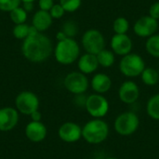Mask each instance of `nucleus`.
I'll return each mask as SVG.
<instances>
[{
	"label": "nucleus",
	"instance_id": "nucleus-17",
	"mask_svg": "<svg viewBox=\"0 0 159 159\" xmlns=\"http://www.w3.org/2000/svg\"><path fill=\"white\" fill-rule=\"evenodd\" d=\"M77 66L79 72H81L84 75H89L94 73L100 65L96 55L85 53L84 55L79 57L77 61Z\"/></svg>",
	"mask_w": 159,
	"mask_h": 159
},
{
	"label": "nucleus",
	"instance_id": "nucleus-1",
	"mask_svg": "<svg viewBox=\"0 0 159 159\" xmlns=\"http://www.w3.org/2000/svg\"><path fill=\"white\" fill-rule=\"evenodd\" d=\"M53 45L48 36L40 32L30 34L22 42L21 53L31 62L39 63L47 61L52 52Z\"/></svg>",
	"mask_w": 159,
	"mask_h": 159
},
{
	"label": "nucleus",
	"instance_id": "nucleus-9",
	"mask_svg": "<svg viewBox=\"0 0 159 159\" xmlns=\"http://www.w3.org/2000/svg\"><path fill=\"white\" fill-rule=\"evenodd\" d=\"M63 85L69 92L75 95H79L84 94L87 91L89 84L86 75L81 72H72L65 76Z\"/></svg>",
	"mask_w": 159,
	"mask_h": 159
},
{
	"label": "nucleus",
	"instance_id": "nucleus-10",
	"mask_svg": "<svg viewBox=\"0 0 159 159\" xmlns=\"http://www.w3.org/2000/svg\"><path fill=\"white\" fill-rule=\"evenodd\" d=\"M158 20L147 15L136 20L133 26V31L138 36L143 38H148L156 34L158 29Z\"/></svg>",
	"mask_w": 159,
	"mask_h": 159
},
{
	"label": "nucleus",
	"instance_id": "nucleus-11",
	"mask_svg": "<svg viewBox=\"0 0 159 159\" xmlns=\"http://www.w3.org/2000/svg\"><path fill=\"white\" fill-rule=\"evenodd\" d=\"M58 135L65 143H75L82 138V128L75 122H65L60 127Z\"/></svg>",
	"mask_w": 159,
	"mask_h": 159
},
{
	"label": "nucleus",
	"instance_id": "nucleus-29",
	"mask_svg": "<svg viewBox=\"0 0 159 159\" xmlns=\"http://www.w3.org/2000/svg\"><path fill=\"white\" fill-rule=\"evenodd\" d=\"M65 10H64V8L61 6V4L59 3V4H54V6L51 7V9L49 10V14L51 15V17H52V19L54 20V19H56V20H58V19H61V18H62L63 17V15L65 14Z\"/></svg>",
	"mask_w": 159,
	"mask_h": 159
},
{
	"label": "nucleus",
	"instance_id": "nucleus-34",
	"mask_svg": "<svg viewBox=\"0 0 159 159\" xmlns=\"http://www.w3.org/2000/svg\"><path fill=\"white\" fill-rule=\"evenodd\" d=\"M56 38H57V40H58V41H61V40L66 39L67 37H66V35L64 34V33L61 30V31H59V32L57 33V34H56Z\"/></svg>",
	"mask_w": 159,
	"mask_h": 159
},
{
	"label": "nucleus",
	"instance_id": "nucleus-6",
	"mask_svg": "<svg viewBox=\"0 0 159 159\" xmlns=\"http://www.w3.org/2000/svg\"><path fill=\"white\" fill-rule=\"evenodd\" d=\"M140 120L133 112H125L120 114L115 121V129L121 136H129L139 128Z\"/></svg>",
	"mask_w": 159,
	"mask_h": 159
},
{
	"label": "nucleus",
	"instance_id": "nucleus-35",
	"mask_svg": "<svg viewBox=\"0 0 159 159\" xmlns=\"http://www.w3.org/2000/svg\"><path fill=\"white\" fill-rule=\"evenodd\" d=\"M20 1H21V3H24V2H33L34 3L35 0H20Z\"/></svg>",
	"mask_w": 159,
	"mask_h": 159
},
{
	"label": "nucleus",
	"instance_id": "nucleus-8",
	"mask_svg": "<svg viewBox=\"0 0 159 159\" xmlns=\"http://www.w3.org/2000/svg\"><path fill=\"white\" fill-rule=\"evenodd\" d=\"M85 108L92 117L102 118L109 111V102L102 94L95 93L87 97Z\"/></svg>",
	"mask_w": 159,
	"mask_h": 159
},
{
	"label": "nucleus",
	"instance_id": "nucleus-14",
	"mask_svg": "<svg viewBox=\"0 0 159 159\" xmlns=\"http://www.w3.org/2000/svg\"><path fill=\"white\" fill-rule=\"evenodd\" d=\"M111 48L112 51L119 56H126L131 53L133 47L132 40L128 34H115L111 38Z\"/></svg>",
	"mask_w": 159,
	"mask_h": 159
},
{
	"label": "nucleus",
	"instance_id": "nucleus-13",
	"mask_svg": "<svg viewBox=\"0 0 159 159\" xmlns=\"http://www.w3.org/2000/svg\"><path fill=\"white\" fill-rule=\"evenodd\" d=\"M118 96L122 102L126 104H133L139 99L140 89L135 82L130 80L125 81L119 88Z\"/></svg>",
	"mask_w": 159,
	"mask_h": 159
},
{
	"label": "nucleus",
	"instance_id": "nucleus-20",
	"mask_svg": "<svg viewBox=\"0 0 159 159\" xmlns=\"http://www.w3.org/2000/svg\"><path fill=\"white\" fill-rule=\"evenodd\" d=\"M143 82L147 86H155L159 81V73L151 67H145L141 75Z\"/></svg>",
	"mask_w": 159,
	"mask_h": 159
},
{
	"label": "nucleus",
	"instance_id": "nucleus-23",
	"mask_svg": "<svg viewBox=\"0 0 159 159\" xmlns=\"http://www.w3.org/2000/svg\"><path fill=\"white\" fill-rule=\"evenodd\" d=\"M129 29V22L124 17H119L115 20L113 23V30L115 34H127Z\"/></svg>",
	"mask_w": 159,
	"mask_h": 159
},
{
	"label": "nucleus",
	"instance_id": "nucleus-12",
	"mask_svg": "<svg viewBox=\"0 0 159 159\" xmlns=\"http://www.w3.org/2000/svg\"><path fill=\"white\" fill-rule=\"evenodd\" d=\"M19 122V112L17 109L7 106L0 108V131L12 130Z\"/></svg>",
	"mask_w": 159,
	"mask_h": 159
},
{
	"label": "nucleus",
	"instance_id": "nucleus-24",
	"mask_svg": "<svg viewBox=\"0 0 159 159\" xmlns=\"http://www.w3.org/2000/svg\"><path fill=\"white\" fill-rule=\"evenodd\" d=\"M9 18L14 24L25 23L27 20V12L23 9L21 6H20L9 12Z\"/></svg>",
	"mask_w": 159,
	"mask_h": 159
},
{
	"label": "nucleus",
	"instance_id": "nucleus-5",
	"mask_svg": "<svg viewBox=\"0 0 159 159\" xmlns=\"http://www.w3.org/2000/svg\"><path fill=\"white\" fill-rule=\"evenodd\" d=\"M83 48L86 53L97 55L105 48V39L103 34L97 29L87 30L81 39Z\"/></svg>",
	"mask_w": 159,
	"mask_h": 159
},
{
	"label": "nucleus",
	"instance_id": "nucleus-32",
	"mask_svg": "<svg viewBox=\"0 0 159 159\" xmlns=\"http://www.w3.org/2000/svg\"><path fill=\"white\" fill-rule=\"evenodd\" d=\"M31 118H32V121H35V122H41V119H42V114L37 110L35 112H34L31 116Z\"/></svg>",
	"mask_w": 159,
	"mask_h": 159
},
{
	"label": "nucleus",
	"instance_id": "nucleus-4",
	"mask_svg": "<svg viewBox=\"0 0 159 159\" xmlns=\"http://www.w3.org/2000/svg\"><path fill=\"white\" fill-rule=\"evenodd\" d=\"M144 69L145 62L143 59L136 53H129L123 56L119 62V70L127 77L139 76Z\"/></svg>",
	"mask_w": 159,
	"mask_h": 159
},
{
	"label": "nucleus",
	"instance_id": "nucleus-28",
	"mask_svg": "<svg viewBox=\"0 0 159 159\" xmlns=\"http://www.w3.org/2000/svg\"><path fill=\"white\" fill-rule=\"evenodd\" d=\"M20 0H0V10L10 12L20 6Z\"/></svg>",
	"mask_w": 159,
	"mask_h": 159
},
{
	"label": "nucleus",
	"instance_id": "nucleus-36",
	"mask_svg": "<svg viewBox=\"0 0 159 159\" xmlns=\"http://www.w3.org/2000/svg\"><path fill=\"white\" fill-rule=\"evenodd\" d=\"M106 159H119V158H116V157H108V158Z\"/></svg>",
	"mask_w": 159,
	"mask_h": 159
},
{
	"label": "nucleus",
	"instance_id": "nucleus-2",
	"mask_svg": "<svg viewBox=\"0 0 159 159\" xmlns=\"http://www.w3.org/2000/svg\"><path fill=\"white\" fill-rule=\"evenodd\" d=\"M53 53L55 60L59 63L62 65H69L79 59L80 48L74 38H66L64 40L58 41Z\"/></svg>",
	"mask_w": 159,
	"mask_h": 159
},
{
	"label": "nucleus",
	"instance_id": "nucleus-27",
	"mask_svg": "<svg viewBox=\"0 0 159 159\" xmlns=\"http://www.w3.org/2000/svg\"><path fill=\"white\" fill-rule=\"evenodd\" d=\"M60 4L66 12H75L81 7L82 0H60Z\"/></svg>",
	"mask_w": 159,
	"mask_h": 159
},
{
	"label": "nucleus",
	"instance_id": "nucleus-3",
	"mask_svg": "<svg viewBox=\"0 0 159 159\" xmlns=\"http://www.w3.org/2000/svg\"><path fill=\"white\" fill-rule=\"evenodd\" d=\"M109 134L107 123L101 118H95L89 121L82 128V138L90 144H99L103 143Z\"/></svg>",
	"mask_w": 159,
	"mask_h": 159
},
{
	"label": "nucleus",
	"instance_id": "nucleus-19",
	"mask_svg": "<svg viewBox=\"0 0 159 159\" xmlns=\"http://www.w3.org/2000/svg\"><path fill=\"white\" fill-rule=\"evenodd\" d=\"M97 60L99 62V65L104 67V68H109L111 67L116 61V57H115V53L112 50L109 49H102L101 52H99L97 55Z\"/></svg>",
	"mask_w": 159,
	"mask_h": 159
},
{
	"label": "nucleus",
	"instance_id": "nucleus-18",
	"mask_svg": "<svg viewBox=\"0 0 159 159\" xmlns=\"http://www.w3.org/2000/svg\"><path fill=\"white\" fill-rule=\"evenodd\" d=\"M91 88L97 94H103L110 90L112 87V80L109 75L100 73L95 75L91 79Z\"/></svg>",
	"mask_w": 159,
	"mask_h": 159
},
{
	"label": "nucleus",
	"instance_id": "nucleus-22",
	"mask_svg": "<svg viewBox=\"0 0 159 159\" xmlns=\"http://www.w3.org/2000/svg\"><path fill=\"white\" fill-rule=\"evenodd\" d=\"M145 48L152 57L159 58V34H155L147 38Z\"/></svg>",
	"mask_w": 159,
	"mask_h": 159
},
{
	"label": "nucleus",
	"instance_id": "nucleus-30",
	"mask_svg": "<svg viewBox=\"0 0 159 159\" xmlns=\"http://www.w3.org/2000/svg\"><path fill=\"white\" fill-rule=\"evenodd\" d=\"M54 6V0H38L39 9L44 11H48Z\"/></svg>",
	"mask_w": 159,
	"mask_h": 159
},
{
	"label": "nucleus",
	"instance_id": "nucleus-37",
	"mask_svg": "<svg viewBox=\"0 0 159 159\" xmlns=\"http://www.w3.org/2000/svg\"><path fill=\"white\" fill-rule=\"evenodd\" d=\"M54 1H55V0H54Z\"/></svg>",
	"mask_w": 159,
	"mask_h": 159
},
{
	"label": "nucleus",
	"instance_id": "nucleus-33",
	"mask_svg": "<svg viewBox=\"0 0 159 159\" xmlns=\"http://www.w3.org/2000/svg\"><path fill=\"white\" fill-rule=\"evenodd\" d=\"M22 7L27 13L31 12L34 9V3L33 2H24V3H22Z\"/></svg>",
	"mask_w": 159,
	"mask_h": 159
},
{
	"label": "nucleus",
	"instance_id": "nucleus-16",
	"mask_svg": "<svg viewBox=\"0 0 159 159\" xmlns=\"http://www.w3.org/2000/svg\"><path fill=\"white\" fill-rule=\"evenodd\" d=\"M53 19L48 11H44L39 9L36 11L32 19V26H34L38 32L43 33L49 29L52 25Z\"/></svg>",
	"mask_w": 159,
	"mask_h": 159
},
{
	"label": "nucleus",
	"instance_id": "nucleus-26",
	"mask_svg": "<svg viewBox=\"0 0 159 159\" xmlns=\"http://www.w3.org/2000/svg\"><path fill=\"white\" fill-rule=\"evenodd\" d=\"M61 31L67 38H74L78 34V25L75 20H69L62 24Z\"/></svg>",
	"mask_w": 159,
	"mask_h": 159
},
{
	"label": "nucleus",
	"instance_id": "nucleus-31",
	"mask_svg": "<svg viewBox=\"0 0 159 159\" xmlns=\"http://www.w3.org/2000/svg\"><path fill=\"white\" fill-rule=\"evenodd\" d=\"M149 16L154 18L155 20H159V2H156L151 5L149 8Z\"/></svg>",
	"mask_w": 159,
	"mask_h": 159
},
{
	"label": "nucleus",
	"instance_id": "nucleus-25",
	"mask_svg": "<svg viewBox=\"0 0 159 159\" xmlns=\"http://www.w3.org/2000/svg\"><path fill=\"white\" fill-rule=\"evenodd\" d=\"M30 29H31V25H28L26 23L15 24L12 30V34L15 38L23 41L30 34Z\"/></svg>",
	"mask_w": 159,
	"mask_h": 159
},
{
	"label": "nucleus",
	"instance_id": "nucleus-21",
	"mask_svg": "<svg viewBox=\"0 0 159 159\" xmlns=\"http://www.w3.org/2000/svg\"><path fill=\"white\" fill-rule=\"evenodd\" d=\"M146 111L151 118L159 120V94H156L149 99L146 105Z\"/></svg>",
	"mask_w": 159,
	"mask_h": 159
},
{
	"label": "nucleus",
	"instance_id": "nucleus-15",
	"mask_svg": "<svg viewBox=\"0 0 159 159\" xmlns=\"http://www.w3.org/2000/svg\"><path fill=\"white\" fill-rule=\"evenodd\" d=\"M47 128L42 122L31 121L25 127V136L33 143H40L47 137Z\"/></svg>",
	"mask_w": 159,
	"mask_h": 159
},
{
	"label": "nucleus",
	"instance_id": "nucleus-7",
	"mask_svg": "<svg viewBox=\"0 0 159 159\" xmlns=\"http://www.w3.org/2000/svg\"><path fill=\"white\" fill-rule=\"evenodd\" d=\"M15 106L19 113L24 116H31L34 112L38 110L39 99L32 91H21L16 97Z\"/></svg>",
	"mask_w": 159,
	"mask_h": 159
}]
</instances>
